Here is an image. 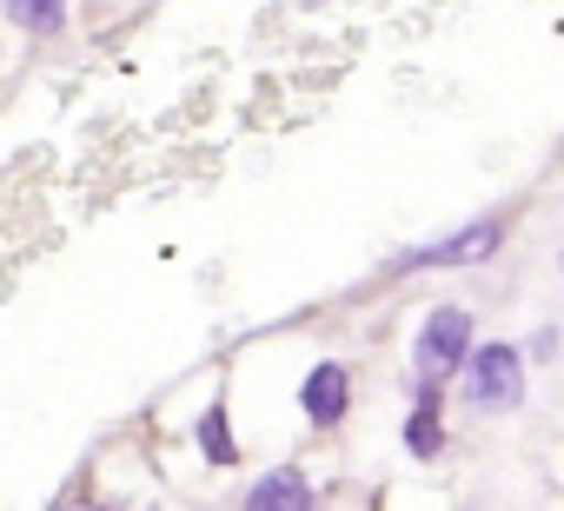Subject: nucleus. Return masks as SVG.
<instances>
[{
	"mask_svg": "<svg viewBox=\"0 0 564 511\" xmlns=\"http://www.w3.org/2000/svg\"><path fill=\"white\" fill-rule=\"evenodd\" d=\"M239 511H319V491H313V478H306L300 465H279V471H265V478L246 491Z\"/></svg>",
	"mask_w": 564,
	"mask_h": 511,
	"instance_id": "obj_5",
	"label": "nucleus"
},
{
	"mask_svg": "<svg viewBox=\"0 0 564 511\" xmlns=\"http://www.w3.org/2000/svg\"><path fill=\"white\" fill-rule=\"evenodd\" d=\"M518 399H524V359H518V346H505V339L478 346L471 366H465V405L471 412H511Z\"/></svg>",
	"mask_w": 564,
	"mask_h": 511,
	"instance_id": "obj_3",
	"label": "nucleus"
},
{
	"mask_svg": "<svg viewBox=\"0 0 564 511\" xmlns=\"http://www.w3.org/2000/svg\"><path fill=\"white\" fill-rule=\"evenodd\" d=\"M300 405H306V418H313L319 432H333V425L352 412V372H346L339 359H319V366L306 372V385H300Z\"/></svg>",
	"mask_w": 564,
	"mask_h": 511,
	"instance_id": "obj_4",
	"label": "nucleus"
},
{
	"mask_svg": "<svg viewBox=\"0 0 564 511\" xmlns=\"http://www.w3.org/2000/svg\"><path fill=\"white\" fill-rule=\"evenodd\" d=\"M471 313L465 306H432L425 313V326H419V339H412V366H419V379L412 385H445L452 372H465L471 366Z\"/></svg>",
	"mask_w": 564,
	"mask_h": 511,
	"instance_id": "obj_1",
	"label": "nucleus"
},
{
	"mask_svg": "<svg viewBox=\"0 0 564 511\" xmlns=\"http://www.w3.org/2000/svg\"><path fill=\"white\" fill-rule=\"evenodd\" d=\"M199 458L206 465H239V445H232V418H226V399H213L206 412H199Z\"/></svg>",
	"mask_w": 564,
	"mask_h": 511,
	"instance_id": "obj_7",
	"label": "nucleus"
},
{
	"mask_svg": "<svg viewBox=\"0 0 564 511\" xmlns=\"http://www.w3.org/2000/svg\"><path fill=\"white\" fill-rule=\"evenodd\" d=\"M405 452H412V458H438V452H445V385H412Z\"/></svg>",
	"mask_w": 564,
	"mask_h": 511,
	"instance_id": "obj_6",
	"label": "nucleus"
},
{
	"mask_svg": "<svg viewBox=\"0 0 564 511\" xmlns=\"http://www.w3.org/2000/svg\"><path fill=\"white\" fill-rule=\"evenodd\" d=\"M498 246H505V219L485 213V219H471V226H458V232H445V239H432V246L392 252V273H419V267H478V260H491Z\"/></svg>",
	"mask_w": 564,
	"mask_h": 511,
	"instance_id": "obj_2",
	"label": "nucleus"
},
{
	"mask_svg": "<svg viewBox=\"0 0 564 511\" xmlns=\"http://www.w3.org/2000/svg\"><path fill=\"white\" fill-rule=\"evenodd\" d=\"M551 352H557V333H551V326H544V333H538V339H531V359H551Z\"/></svg>",
	"mask_w": 564,
	"mask_h": 511,
	"instance_id": "obj_9",
	"label": "nucleus"
},
{
	"mask_svg": "<svg viewBox=\"0 0 564 511\" xmlns=\"http://www.w3.org/2000/svg\"><path fill=\"white\" fill-rule=\"evenodd\" d=\"M8 21H14V28H28V34H61L67 0H8Z\"/></svg>",
	"mask_w": 564,
	"mask_h": 511,
	"instance_id": "obj_8",
	"label": "nucleus"
}]
</instances>
